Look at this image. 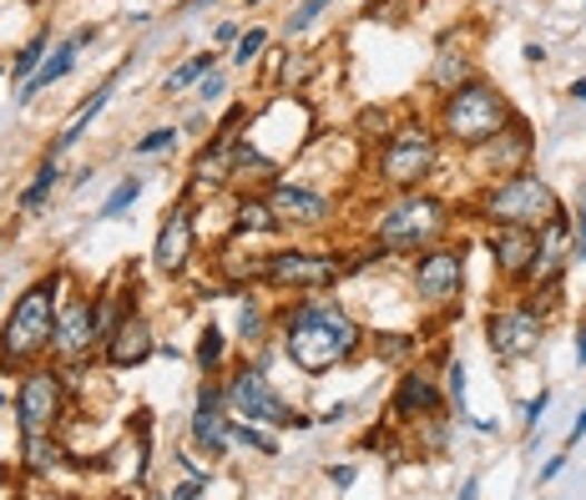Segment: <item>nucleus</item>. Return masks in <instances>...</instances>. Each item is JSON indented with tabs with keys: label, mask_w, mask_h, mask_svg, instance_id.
<instances>
[{
	"label": "nucleus",
	"mask_w": 586,
	"mask_h": 500,
	"mask_svg": "<svg viewBox=\"0 0 586 500\" xmlns=\"http://www.w3.org/2000/svg\"><path fill=\"white\" fill-rule=\"evenodd\" d=\"M359 344H364V334L339 304L304 298V304H293L283 314V349H289V360L304 374H329L334 364L354 360Z\"/></svg>",
	"instance_id": "f257e3e1"
},
{
	"label": "nucleus",
	"mask_w": 586,
	"mask_h": 500,
	"mask_svg": "<svg viewBox=\"0 0 586 500\" xmlns=\"http://www.w3.org/2000/svg\"><path fill=\"white\" fill-rule=\"evenodd\" d=\"M56 298H61V273L51 278H36L21 298H16L11 318L0 329V370H31L51 349V334H56Z\"/></svg>",
	"instance_id": "f03ea898"
},
{
	"label": "nucleus",
	"mask_w": 586,
	"mask_h": 500,
	"mask_svg": "<svg viewBox=\"0 0 586 500\" xmlns=\"http://www.w3.org/2000/svg\"><path fill=\"white\" fill-rule=\"evenodd\" d=\"M506 121H510L506 97H500L496 87H486V81H466V87L446 91V107H440V131H446L450 141H460V147L490 141Z\"/></svg>",
	"instance_id": "7ed1b4c3"
},
{
	"label": "nucleus",
	"mask_w": 586,
	"mask_h": 500,
	"mask_svg": "<svg viewBox=\"0 0 586 500\" xmlns=\"http://www.w3.org/2000/svg\"><path fill=\"white\" fill-rule=\"evenodd\" d=\"M480 213L490 223H516V228H546V223L561 213L556 193L541 183L536 173H510V177H496L480 197Z\"/></svg>",
	"instance_id": "20e7f679"
},
{
	"label": "nucleus",
	"mask_w": 586,
	"mask_h": 500,
	"mask_svg": "<svg viewBox=\"0 0 586 500\" xmlns=\"http://www.w3.org/2000/svg\"><path fill=\"white\" fill-rule=\"evenodd\" d=\"M446 223H450V207L430 193H414L400 197L380 218L374 228V248L380 253H414V248H430L434 238H446Z\"/></svg>",
	"instance_id": "39448f33"
},
{
	"label": "nucleus",
	"mask_w": 586,
	"mask_h": 500,
	"mask_svg": "<svg viewBox=\"0 0 586 500\" xmlns=\"http://www.w3.org/2000/svg\"><path fill=\"white\" fill-rule=\"evenodd\" d=\"M434 157H440V141H434L430 127H400L390 141H384L380 153V177L390 187H404V193H414V187L424 183V177L434 173Z\"/></svg>",
	"instance_id": "423d86ee"
},
{
	"label": "nucleus",
	"mask_w": 586,
	"mask_h": 500,
	"mask_svg": "<svg viewBox=\"0 0 586 500\" xmlns=\"http://www.w3.org/2000/svg\"><path fill=\"white\" fill-rule=\"evenodd\" d=\"M66 410V384L51 370H31L16 394V420H21V440H46L61 424Z\"/></svg>",
	"instance_id": "0eeeda50"
},
{
	"label": "nucleus",
	"mask_w": 586,
	"mask_h": 500,
	"mask_svg": "<svg viewBox=\"0 0 586 500\" xmlns=\"http://www.w3.org/2000/svg\"><path fill=\"white\" fill-rule=\"evenodd\" d=\"M228 410L238 414V420H253V424H304L299 414L289 410V404L273 394L268 374H263V364H248V370H238L228 380Z\"/></svg>",
	"instance_id": "6e6552de"
},
{
	"label": "nucleus",
	"mask_w": 586,
	"mask_h": 500,
	"mask_svg": "<svg viewBox=\"0 0 586 500\" xmlns=\"http://www.w3.org/2000/svg\"><path fill=\"white\" fill-rule=\"evenodd\" d=\"M339 273H344V263H339L334 253H273V258L263 263V283L293 288V294L329 288V283H339Z\"/></svg>",
	"instance_id": "1a4fd4ad"
},
{
	"label": "nucleus",
	"mask_w": 586,
	"mask_h": 500,
	"mask_svg": "<svg viewBox=\"0 0 586 500\" xmlns=\"http://www.w3.org/2000/svg\"><path fill=\"white\" fill-rule=\"evenodd\" d=\"M486 344L496 349V360L521 364L541 349V314L536 308H500L486 318Z\"/></svg>",
	"instance_id": "9d476101"
},
{
	"label": "nucleus",
	"mask_w": 586,
	"mask_h": 500,
	"mask_svg": "<svg viewBox=\"0 0 586 500\" xmlns=\"http://www.w3.org/2000/svg\"><path fill=\"white\" fill-rule=\"evenodd\" d=\"M460 288H466V258H460V248H434L414 263V294H420L424 308L456 304Z\"/></svg>",
	"instance_id": "9b49d317"
},
{
	"label": "nucleus",
	"mask_w": 586,
	"mask_h": 500,
	"mask_svg": "<svg viewBox=\"0 0 586 500\" xmlns=\"http://www.w3.org/2000/svg\"><path fill=\"white\" fill-rule=\"evenodd\" d=\"M97 349V304L71 298L56 308V334H51V354L61 364H81Z\"/></svg>",
	"instance_id": "f8f14e48"
},
{
	"label": "nucleus",
	"mask_w": 586,
	"mask_h": 500,
	"mask_svg": "<svg viewBox=\"0 0 586 500\" xmlns=\"http://www.w3.org/2000/svg\"><path fill=\"white\" fill-rule=\"evenodd\" d=\"M268 207H273V218H279V228H319V223L334 218V197L314 193V187H299V183H273Z\"/></svg>",
	"instance_id": "ddd939ff"
},
{
	"label": "nucleus",
	"mask_w": 586,
	"mask_h": 500,
	"mask_svg": "<svg viewBox=\"0 0 586 500\" xmlns=\"http://www.w3.org/2000/svg\"><path fill=\"white\" fill-rule=\"evenodd\" d=\"M101 354H107V364H117V370H137V364H147L157 354V339H153V324L141 314H121L117 329L107 334V344H101Z\"/></svg>",
	"instance_id": "4468645a"
},
{
	"label": "nucleus",
	"mask_w": 586,
	"mask_h": 500,
	"mask_svg": "<svg viewBox=\"0 0 586 500\" xmlns=\"http://www.w3.org/2000/svg\"><path fill=\"white\" fill-rule=\"evenodd\" d=\"M536 243H541V233H536V228L496 223V233H490V253H496V268L506 273L510 283H526V278H531V263H536Z\"/></svg>",
	"instance_id": "2eb2a0df"
},
{
	"label": "nucleus",
	"mask_w": 586,
	"mask_h": 500,
	"mask_svg": "<svg viewBox=\"0 0 586 500\" xmlns=\"http://www.w3.org/2000/svg\"><path fill=\"white\" fill-rule=\"evenodd\" d=\"M228 394L223 390H203L197 394V410H193V445L207 450V455H228Z\"/></svg>",
	"instance_id": "dca6fc26"
},
{
	"label": "nucleus",
	"mask_w": 586,
	"mask_h": 500,
	"mask_svg": "<svg viewBox=\"0 0 586 500\" xmlns=\"http://www.w3.org/2000/svg\"><path fill=\"white\" fill-rule=\"evenodd\" d=\"M187 258H193V207H173L163 223V233H157V248H153V263L157 273H183Z\"/></svg>",
	"instance_id": "f3484780"
},
{
	"label": "nucleus",
	"mask_w": 586,
	"mask_h": 500,
	"mask_svg": "<svg viewBox=\"0 0 586 500\" xmlns=\"http://www.w3.org/2000/svg\"><path fill=\"white\" fill-rule=\"evenodd\" d=\"M480 157L490 163V173H496V177L521 173V167H526V157H531V131H526L521 121L510 117L506 127L496 131V137H490V141H480Z\"/></svg>",
	"instance_id": "a211bd4d"
},
{
	"label": "nucleus",
	"mask_w": 586,
	"mask_h": 500,
	"mask_svg": "<svg viewBox=\"0 0 586 500\" xmlns=\"http://www.w3.org/2000/svg\"><path fill=\"white\" fill-rule=\"evenodd\" d=\"M440 400H446V394L434 390L430 374H404L400 390H394V414H400V420H420V414L440 410Z\"/></svg>",
	"instance_id": "6ab92c4d"
},
{
	"label": "nucleus",
	"mask_w": 586,
	"mask_h": 500,
	"mask_svg": "<svg viewBox=\"0 0 586 500\" xmlns=\"http://www.w3.org/2000/svg\"><path fill=\"white\" fill-rule=\"evenodd\" d=\"M81 41H87V36H77V41H61V46H56V51H46V61L36 66V77H31V81H26V87H21V101H31L36 91L56 87V81H61L66 71H71V66H77V51H81Z\"/></svg>",
	"instance_id": "aec40b11"
},
{
	"label": "nucleus",
	"mask_w": 586,
	"mask_h": 500,
	"mask_svg": "<svg viewBox=\"0 0 586 500\" xmlns=\"http://www.w3.org/2000/svg\"><path fill=\"white\" fill-rule=\"evenodd\" d=\"M430 81L440 91H456V87H466V81H476V66H470L466 51H456V41H440V56H434V66H430Z\"/></svg>",
	"instance_id": "412c9836"
},
{
	"label": "nucleus",
	"mask_w": 586,
	"mask_h": 500,
	"mask_svg": "<svg viewBox=\"0 0 586 500\" xmlns=\"http://www.w3.org/2000/svg\"><path fill=\"white\" fill-rule=\"evenodd\" d=\"M248 233H279L268 197H238V207H233V238H248Z\"/></svg>",
	"instance_id": "4be33fe9"
},
{
	"label": "nucleus",
	"mask_w": 586,
	"mask_h": 500,
	"mask_svg": "<svg viewBox=\"0 0 586 500\" xmlns=\"http://www.w3.org/2000/svg\"><path fill=\"white\" fill-rule=\"evenodd\" d=\"M111 91H117V77H107V81H101V91H97V97H91L87 107L77 111V121H71V127H66V137H61V147H71V141H77L81 131H87L91 121L101 117V107H107V101H111Z\"/></svg>",
	"instance_id": "5701e85b"
},
{
	"label": "nucleus",
	"mask_w": 586,
	"mask_h": 500,
	"mask_svg": "<svg viewBox=\"0 0 586 500\" xmlns=\"http://www.w3.org/2000/svg\"><path fill=\"white\" fill-rule=\"evenodd\" d=\"M223 349H228L223 329H217V324H207V329H203V339H197V370H207V374H217V370H223Z\"/></svg>",
	"instance_id": "b1692460"
},
{
	"label": "nucleus",
	"mask_w": 586,
	"mask_h": 500,
	"mask_svg": "<svg viewBox=\"0 0 586 500\" xmlns=\"http://www.w3.org/2000/svg\"><path fill=\"white\" fill-rule=\"evenodd\" d=\"M56 187V157H46L41 167H36V177H31V187L21 193V207L26 213H36V207H46V193Z\"/></svg>",
	"instance_id": "393cba45"
},
{
	"label": "nucleus",
	"mask_w": 586,
	"mask_h": 500,
	"mask_svg": "<svg viewBox=\"0 0 586 500\" xmlns=\"http://www.w3.org/2000/svg\"><path fill=\"white\" fill-rule=\"evenodd\" d=\"M228 435L233 440H243L248 450H258V455H279V440L263 430V424H253V420H238V424H228Z\"/></svg>",
	"instance_id": "a878e982"
},
{
	"label": "nucleus",
	"mask_w": 586,
	"mask_h": 500,
	"mask_svg": "<svg viewBox=\"0 0 586 500\" xmlns=\"http://www.w3.org/2000/svg\"><path fill=\"white\" fill-rule=\"evenodd\" d=\"M46 51H51V36H31V41L21 46V56H16V77H36V66L46 61Z\"/></svg>",
	"instance_id": "bb28decb"
},
{
	"label": "nucleus",
	"mask_w": 586,
	"mask_h": 500,
	"mask_svg": "<svg viewBox=\"0 0 586 500\" xmlns=\"http://www.w3.org/2000/svg\"><path fill=\"white\" fill-rule=\"evenodd\" d=\"M203 71H213V51H197L187 66H177L173 81H167V91H187V87H197V77H203Z\"/></svg>",
	"instance_id": "cd10ccee"
},
{
	"label": "nucleus",
	"mask_w": 586,
	"mask_h": 500,
	"mask_svg": "<svg viewBox=\"0 0 586 500\" xmlns=\"http://www.w3.org/2000/svg\"><path fill=\"white\" fill-rule=\"evenodd\" d=\"M374 354H384L390 364H400V360H410L414 354V339L410 334H374Z\"/></svg>",
	"instance_id": "c85d7f7f"
},
{
	"label": "nucleus",
	"mask_w": 586,
	"mask_h": 500,
	"mask_svg": "<svg viewBox=\"0 0 586 500\" xmlns=\"http://www.w3.org/2000/svg\"><path fill=\"white\" fill-rule=\"evenodd\" d=\"M141 197V183L137 177H127V183H117V193L107 197V207H101V218H121V213H127L131 203H137Z\"/></svg>",
	"instance_id": "c756f323"
},
{
	"label": "nucleus",
	"mask_w": 586,
	"mask_h": 500,
	"mask_svg": "<svg viewBox=\"0 0 586 500\" xmlns=\"http://www.w3.org/2000/svg\"><path fill=\"white\" fill-rule=\"evenodd\" d=\"M263 329H268V314H263V304L258 298H248V304H243V314H238V339H263Z\"/></svg>",
	"instance_id": "7c9ffc66"
},
{
	"label": "nucleus",
	"mask_w": 586,
	"mask_h": 500,
	"mask_svg": "<svg viewBox=\"0 0 586 500\" xmlns=\"http://www.w3.org/2000/svg\"><path fill=\"white\" fill-rule=\"evenodd\" d=\"M263 46H268V31H263V26H253V31H238V66H253L263 56Z\"/></svg>",
	"instance_id": "2f4dec72"
},
{
	"label": "nucleus",
	"mask_w": 586,
	"mask_h": 500,
	"mask_svg": "<svg viewBox=\"0 0 586 500\" xmlns=\"http://www.w3.org/2000/svg\"><path fill=\"white\" fill-rule=\"evenodd\" d=\"M446 400L456 410H466V364L460 360H450V370H446Z\"/></svg>",
	"instance_id": "473e14b6"
},
{
	"label": "nucleus",
	"mask_w": 586,
	"mask_h": 500,
	"mask_svg": "<svg viewBox=\"0 0 586 500\" xmlns=\"http://www.w3.org/2000/svg\"><path fill=\"white\" fill-rule=\"evenodd\" d=\"M329 0H304V6H299V11H289V31H309V26H314V16L324 11Z\"/></svg>",
	"instance_id": "72a5a7b5"
},
{
	"label": "nucleus",
	"mask_w": 586,
	"mask_h": 500,
	"mask_svg": "<svg viewBox=\"0 0 586 500\" xmlns=\"http://www.w3.org/2000/svg\"><path fill=\"white\" fill-rule=\"evenodd\" d=\"M173 141H177V131H173V127H163V131H147V137L137 141V153H141V157H147V153H163V147H173Z\"/></svg>",
	"instance_id": "f704fd0d"
},
{
	"label": "nucleus",
	"mask_w": 586,
	"mask_h": 500,
	"mask_svg": "<svg viewBox=\"0 0 586 500\" xmlns=\"http://www.w3.org/2000/svg\"><path fill=\"white\" fill-rule=\"evenodd\" d=\"M546 410H551V390H536V400L526 404V424H531V430H536V420H541Z\"/></svg>",
	"instance_id": "c9c22d12"
},
{
	"label": "nucleus",
	"mask_w": 586,
	"mask_h": 500,
	"mask_svg": "<svg viewBox=\"0 0 586 500\" xmlns=\"http://www.w3.org/2000/svg\"><path fill=\"white\" fill-rule=\"evenodd\" d=\"M203 490H207V480H203V476H187L183 486L173 490V496H177V500H197V496H203Z\"/></svg>",
	"instance_id": "e433bc0d"
},
{
	"label": "nucleus",
	"mask_w": 586,
	"mask_h": 500,
	"mask_svg": "<svg viewBox=\"0 0 586 500\" xmlns=\"http://www.w3.org/2000/svg\"><path fill=\"white\" fill-rule=\"evenodd\" d=\"M329 480H334V490H349L354 486V465H334L329 470Z\"/></svg>",
	"instance_id": "4c0bfd02"
},
{
	"label": "nucleus",
	"mask_w": 586,
	"mask_h": 500,
	"mask_svg": "<svg viewBox=\"0 0 586 500\" xmlns=\"http://www.w3.org/2000/svg\"><path fill=\"white\" fill-rule=\"evenodd\" d=\"M582 440H586V410L576 414V424H572V435H566V450H576V445H582Z\"/></svg>",
	"instance_id": "58836bf2"
},
{
	"label": "nucleus",
	"mask_w": 586,
	"mask_h": 500,
	"mask_svg": "<svg viewBox=\"0 0 586 500\" xmlns=\"http://www.w3.org/2000/svg\"><path fill=\"white\" fill-rule=\"evenodd\" d=\"M576 218H582V223H576V263H586V213H576Z\"/></svg>",
	"instance_id": "ea45409f"
},
{
	"label": "nucleus",
	"mask_w": 586,
	"mask_h": 500,
	"mask_svg": "<svg viewBox=\"0 0 586 500\" xmlns=\"http://www.w3.org/2000/svg\"><path fill=\"white\" fill-rule=\"evenodd\" d=\"M223 91H228V81H223V77H217V71H213V81H203V97H207V101H217V97H223Z\"/></svg>",
	"instance_id": "a19ab883"
},
{
	"label": "nucleus",
	"mask_w": 586,
	"mask_h": 500,
	"mask_svg": "<svg viewBox=\"0 0 586 500\" xmlns=\"http://www.w3.org/2000/svg\"><path fill=\"white\" fill-rule=\"evenodd\" d=\"M213 41H217V46H233V41H238V26H233V21H223V26H217V36H213Z\"/></svg>",
	"instance_id": "79ce46f5"
},
{
	"label": "nucleus",
	"mask_w": 586,
	"mask_h": 500,
	"mask_svg": "<svg viewBox=\"0 0 586 500\" xmlns=\"http://www.w3.org/2000/svg\"><path fill=\"white\" fill-rule=\"evenodd\" d=\"M390 121H384V111H364V131H384Z\"/></svg>",
	"instance_id": "37998d69"
},
{
	"label": "nucleus",
	"mask_w": 586,
	"mask_h": 500,
	"mask_svg": "<svg viewBox=\"0 0 586 500\" xmlns=\"http://www.w3.org/2000/svg\"><path fill=\"white\" fill-rule=\"evenodd\" d=\"M561 465H566V455H556V460H546V465H541V480H556V476H561Z\"/></svg>",
	"instance_id": "c03bdc74"
},
{
	"label": "nucleus",
	"mask_w": 586,
	"mask_h": 500,
	"mask_svg": "<svg viewBox=\"0 0 586 500\" xmlns=\"http://www.w3.org/2000/svg\"><path fill=\"white\" fill-rule=\"evenodd\" d=\"M576 364H586V324L576 329Z\"/></svg>",
	"instance_id": "a18cd8bd"
},
{
	"label": "nucleus",
	"mask_w": 586,
	"mask_h": 500,
	"mask_svg": "<svg viewBox=\"0 0 586 500\" xmlns=\"http://www.w3.org/2000/svg\"><path fill=\"white\" fill-rule=\"evenodd\" d=\"M576 213H586V183H582V193H576Z\"/></svg>",
	"instance_id": "49530a36"
},
{
	"label": "nucleus",
	"mask_w": 586,
	"mask_h": 500,
	"mask_svg": "<svg viewBox=\"0 0 586 500\" xmlns=\"http://www.w3.org/2000/svg\"><path fill=\"white\" fill-rule=\"evenodd\" d=\"M572 97H582V101H586V81H576V87H572Z\"/></svg>",
	"instance_id": "de8ad7c7"
},
{
	"label": "nucleus",
	"mask_w": 586,
	"mask_h": 500,
	"mask_svg": "<svg viewBox=\"0 0 586 500\" xmlns=\"http://www.w3.org/2000/svg\"><path fill=\"white\" fill-rule=\"evenodd\" d=\"M364 6H374V0H364Z\"/></svg>",
	"instance_id": "09e8293b"
},
{
	"label": "nucleus",
	"mask_w": 586,
	"mask_h": 500,
	"mask_svg": "<svg viewBox=\"0 0 586 500\" xmlns=\"http://www.w3.org/2000/svg\"><path fill=\"white\" fill-rule=\"evenodd\" d=\"M248 6H258V0H248Z\"/></svg>",
	"instance_id": "8fccbe9b"
},
{
	"label": "nucleus",
	"mask_w": 586,
	"mask_h": 500,
	"mask_svg": "<svg viewBox=\"0 0 586 500\" xmlns=\"http://www.w3.org/2000/svg\"><path fill=\"white\" fill-rule=\"evenodd\" d=\"M0 404H6V400H0Z\"/></svg>",
	"instance_id": "3c124183"
}]
</instances>
